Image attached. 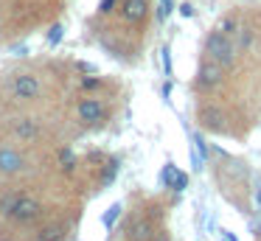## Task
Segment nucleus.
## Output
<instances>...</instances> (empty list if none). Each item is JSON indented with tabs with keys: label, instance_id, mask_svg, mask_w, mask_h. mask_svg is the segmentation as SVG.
<instances>
[{
	"label": "nucleus",
	"instance_id": "1",
	"mask_svg": "<svg viewBox=\"0 0 261 241\" xmlns=\"http://www.w3.org/2000/svg\"><path fill=\"white\" fill-rule=\"evenodd\" d=\"M0 213L14 224H37L42 219V202L31 194H0Z\"/></svg>",
	"mask_w": 261,
	"mask_h": 241
},
{
	"label": "nucleus",
	"instance_id": "2",
	"mask_svg": "<svg viewBox=\"0 0 261 241\" xmlns=\"http://www.w3.org/2000/svg\"><path fill=\"white\" fill-rule=\"evenodd\" d=\"M40 93H42V82H40V76L31 73V70L12 73V78H9V84H6V95H9V98L23 101V104H25V101L40 98Z\"/></svg>",
	"mask_w": 261,
	"mask_h": 241
},
{
	"label": "nucleus",
	"instance_id": "3",
	"mask_svg": "<svg viewBox=\"0 0 261 241\" xmlns=\"http://www.w3.org/2000/svg\"><path fill=\"white\" fill-rule=\"evenodd\" d=\"M233 56H236V53H233L230 37L214 31L208 39H205V59H214V62H219L222 67H230L233 65Z\"/></svg>",
	"mask_w": 261,
	"mask_h": 241
},
{
	"label": "nucleus",
	"instance_id": "4",
	"mask_svg": "<svg viewBox=\"0 0 261 241\" xmlns=\"http://www.w3.org/2000/svg\"><path fill=\"white\" fill-rule=\"evenodd\" d=\"M76 115H79V121L85 123V126H98V123L107 118V106L98 98H82L79 104H76Z\"/></svg>",
	"mask_w": 261,
	"mask_h": 241
},
{
	"label": "nucleus",
	"instance_id": "5",
	"mask_svg": "<svg viewBox=\"0 0 261 241\" xmlns=\"http://www.w3.org/2000/svg\"><path fill=\"white\" fill-rule=\"evenodd\" d=\"M222 78H225V67L214 59H205L197 73V90H214L216 84H222Z\"/></svg>",
	"mask_w": 261,
	"mask_h": 241
},
{
	"label": "nucleus",
	"instance_id": "6",
	"mask_svg": "<svg viewBox=\"0 0 261 241\" xmlns=\"http://www.w3.org/2000/svg\"><path fill=\"white\" fill-rule=\"evenodd\" d=\"M25 168V157L14 146H0V174H17Z\"/></svg>",
	"mask_w": 261,
	"mask_h": 241
},
{
	"label": "nucleus",
	"instance_id": "7",
	"mask_svg": "<svg viewBox=\"0 0 261 241\" xmlns=\"http://www.w3.org/2000/svg\"><path fill=\"white\" fill-rule=\"evenodd\" d=\"M146 14H149V0H124V6H121V17L132 25L143 22Z\"/></svg>",
	"mask_w": 261,
	"mask_h": 241
},
{
	"label": "nucleus",
	"instance_id": "8",
	"mask_svg": "<svg viewBox=\"0 0 261 241\" xmlns=\"http://www.w3.org/2000/svg\"><path fill=\"white\" fill-rule=\"evenodd\" d=\"M12 132H14V138H20V140H37L42 135V126H40V121H34V118H17L14 126H12Z\"/></svg>",
	"mask_w": 261,
	"mask_h": 241
},
{
	"label": "nucleus",
	"instance_id": "9",
	"mask_svg": "<svg viewBox=\"0 0 261 241\" xmlns=\"http://www.w3.org/2000/svg\"><path fill=\"white\" fill-rule=\"evenodd\" d=\"M199 123L211 132H222L225 129V112L216 110V106H202L199 110Z\"/></svg>",
	"mask_w": 261,
	"mask_h": 241
},
{
	"label": "nucleus",
	"instance_id": "10",
	"mask_svg": "<svg viewBox=\"0 0 261 241\" xmlns=\"http://www.w3.org/2000/svg\"><path fill=\"white\" fill-rule=\"evenodd\" d=\"M163 182H166V188L182 191V188H186V182H188V177H186V174H182V171H177V168H174V166H171V163H169V166L163 168Z\"/></svg>",
	"mask_w": 261,
	"mask_h": 241
},
{
	"label": "nucleus",
	"instance_id": "11",
	"mask_svg": "<svg viewBox=\"0 0 261 241\" xmlns=\"http://www.w3.org/2000/svg\"><path fill=\"white\" fill-rule=\"evenodd\" d=\"M216 31L219 34H225V37H230L233 31H239V20L233 14H227L225 20H219V25H216Z\"/></svg>",
	"mask_w": 261,
	"mask_h": 241
},
{
	"label": "nucleus",
	"instance_id": "12",
	"mask_svg": "<svg viewBox=\"0 0 261 241\" xmlns=\"http://www.w3.org/2000/svg\"><path fill=\"white\" fill-rule=\"evenodd\" d=\"M118 216H121V205L115 202V205L110 207L107 213H104V224H107V227H113V224H115V219H118Z\"/></svg>",
	"mask_w": 261,
	"mask_h": 241
},
{
	"label": "nucleus",
	"instance_id": "13",
	"mask_svg": "<svg viewBox=\"0 0 261 241\" xmlns=\"http://www.w3.org/2000/svg\"><path fill=\"white\" fill-rule=\"evenodd\" d=\"M59 160H62V168H65V171H70V168L76 166V157H73V151H68V149H65V151H59Z\"/></svg>",
	"mask_w": 261,
	"mask_h": 241
},
{
	"label": "nucleus",
	"instance_id": "14",
	"mask_svg": "<svg viewBox=\"0 0 261 241\" xmlns=\"http://www.w3.org/2000/svg\"><path fill=\"white\" fill-rule=\"evenodd\" d=\"M59 39H62V25H54L51 31H48V42H51V45H57Z\"/></svg>",
	"mask_w": 261,
	"mask_h": 241
},
{
	"label": "nucleus",
	"instance_id": "15",
	"mask_svg": "<svg viewBox=\"0 0 261 241\" xmlns=\"http://www.w3.org/2000/svg\"><path fill=\"white\" fill-rule=\"evenodd\" d=\"M113 6H115V0H101V3H98V11H101V14H110Z\"/></svg>",
	"mask_w": 261,
	"mask_h": 241
},
{
	"label": "nucleus",
	"instance_id": "16",
	"mask_svg": "<svg viewBox=\"0 0 261 241\" xmlns=\"http://www.w3.org/2000/svg\"><path fill=\"white\" fill-rule=\"evenodd\" d=\"M171 11V0H160V17H169Z\"/></svg>",
	"mask_w": 261,
	"mask_h": 241
},
{
	"label": "nucleus",
	"instance_id": "17",
	"mask_svg": "<svg viewBox=\"0 0 261 241\" xmlns=\"http://www.w3.org/2000/svg\"><path fill=\"white\" fill-rule=\"evenodd\" d=\"M163 67H166V76L171 73V59H169V48H163Z\"/></svg>",
	"mask_w": 261,
	"mask_h": 241
},
{
	"label": "nucleus",
	"instance_id": "18",
	"mask_svg": "<svg viewBox=\"0 0 261 241\" xmlns=\"http://www.w3.org/2000/svg\"><path fill=\"white\" fill-rule=\"evenodd\" d=\"M98 84H101L98 78H85V82H82V87H85V90H93V87H98Z\"/></svg>",
	"mask_w": 261,
	"mask_h": 241
},
{
	"label": "nucleus",
	"instance_id": "19",
	"mask_svg": "<svg viewBox=\"0 0 261 241\" xmlns=\"http://www.w3.org/2000/svg\"><path fill=\"white\" fill-rule=\"evenodd\" d=\"M158 241H169V238H166V233H158Z\"/></svg>",
	"mask_w": 261,
	"mask_h": 241
},
{
	"label": "nucleus",
	"instance_id": "20",
	"mask_svg": "<svg viewBox=\"0 0 261 241\" xmlns=\"http://www.w3.org/2000/svg\"><path fill=\"white\" fill-rule=\"evenodd\" d=\"M258 205H261V191H258Z\"/></svg>",
	"mask_w": 261,
	"mask_h": 241
}]
</instances>
